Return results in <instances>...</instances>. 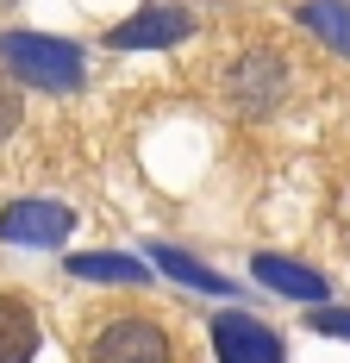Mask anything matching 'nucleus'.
<instances>
[{
	"label": "nucleus",
	"instance_id": "1",
	"mask_svg": "<svg viewBox=\"0 0 350 363\" xmlns=\"http://www.w3.org/2000/svg\"><path fill=\"white\" fill-rule=\"evenodd\" d=\"M0 63L19 75V82L57 88V94L81 88V44H69V38H44V32H0Z\"/></svg>",
	"mask_w": 350,
	"mask_h": 363
},
{
	"label": "nucleus",
	"instance_id": "2",
	"mask_svg": "<svg viewBox=\"0 0 350 363\" xmlns=\"http://www.w3.org/2000/svg\"><path fill=\"white\" fill-rule=\"evenodd\" d=\"M81 363H175V345L157 320H106L88 338Z\"/></svg>",
	"mask_w": 350,
	"mask_h": 363
},
{
	"label": "nucleus",
	"instance_id": "3",
	"mask_svg": "<svg viewBox=\"0 0 350 363\" xmlns=\"http://www.w3.org/2000/svg\"><path fill=\"white\" fill-rule=\"evenodd\" d=\"M213 351H219V363H288L281 338L250 313H219L213 320Z\"/></svg>",
	"mask_w": 350,
	"mask_h": 363
},
{
	"label": "nucleus",
	"instance_id": "4",
	"mask_svg": "<svg viewBox=\"0 0 350 363\" xmlns=\"http://www.w3.org/2000/svg\"><path fill=\"white\" fill-rule=\"evenodd\" d=\"M194 32V13H181V6H144L132 19H119L106 44L113 50H163V44H181V38Z\"/></svg>",
	"mask_w": 350,
	"mask_h": 363
},
{
	"label": "nucleus",
	"instance_id": "5",
	"mask_svg": "<svg viewBox=\"0 0 350 363\" xmlns=\"http://www.w3.org/2000/svg\"><path fill=\"white\" fill-rule=\"evenodd\" d=\"M69 225H75V213L63 201H13L0 213V238L6 245H63Z\"/></svg>",
	"mask_w": 350,
	"mask_h": 363
},
{
	"label": "nucleus",
	"instance_id": "6",
	"mask_svg": "<svg viewBox=\"0 0 350 363\" xmlns=\"http://www.w3.org/2000/svg\"><path fill=\"white\" fill-rule=\"evenodd\" d=\"M250 276H256L263 289L288 294V301H313V307H325V294H332V282H325L319 269L294 263V257H276V251H256V257H250Z\"/></svg>",
	"mask_w": 350,
	"mask_h": 363
},
{
	"label": "nucleus",
	"instance_id": "7",
	"mask_svg": "<svg viewBox=\"0 0 350 363\" xmlns=\"http://www.w3.org/2000/svg\"><path fill=\"white\" fill-rule=\"evenodd\" d=\"M38 357V313L19 294H0V363H32Z\"/></svg>",
	"mask_w": 350,
	"mask_h": 363
},
{
	"label": "nucleus",
	"instance_id": "8",
	"mask_svg": "<svg viewBox=\"0 0 350 363\" xmlns=\"http://www.w3.org/2000/svg\"><path fill=\"white\" fill-rule=\"evenodd\" d=\"M69 269L81 282H125V289L150 282V263H138V257H125V251H81V257H69Z\"/></svg>",
	"mask_w": 350,
	"mask_h": 363
},
{
	"label": "nucleus",
	"instance_id": "9",
	"mask_svg": "<svg viewBox=\"0 0 350 363\" xmlns=\"http://www.w3.org/2000/svg\"><path fill=\"white\" fill-rule=\"evenodd\" d=\"M150 269H163V276H175L181 289H201V294H232V282H225L219 269H207V263H194L188 251H175V245H150Z\"/></svg>",
	"mask_w": 350,
	"mask_h": 363
},
{
	"label": "nucleus",
	"instance_id": "10",
	"mask_svg": "<svg viewBox=\"0 0 350 363\" xmlns=\"http://www.w3.org/2000/svg\"><path fill=\"white\" fill-rule=\"evenodd\" d=\"M294 19H300L313 38H325L338 57H350V0H300Z\"/></svg>",
	"mask_w": 350,
	"mask_h": 363
},
{
	"label": "nucleus",
	"instance_id": "11",
	"mask_svg": "<svg viewBox=\"0 0 350 363\" xmlns=\"http://www.w3.org/2000/svg\"><path fill=\"white\" fill-rule=\"evenodd\" d=\"M19 119H26L19 88H13V82H0V138H13V132H19Z\"/></svg>",
	"mask_w": 350,
	"mask_h": 363
},
{
	"label": "nucleus",
	"instance_id": "12",
	"mask_svg": "<svg viewBox=\"0 0 350 363\" xmlns=\"http://www.w3.org/2000/svg\"><path fill=\"white\" fill-rule=\"evenodd\" d=\"M313 332H332V338H350V307H319Z\"/></svg>",
	"mask_w": 350,
	"mask_h": 363
}]
</instances>
